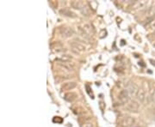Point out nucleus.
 <instances>
[{
    "label": "nucleus",
    "instance_id": "1",
    "mask_svg": "<svg viewBox=\"0 0 155 127\" xmlns=\"http://www.w3.org/2000/svg\"><path fill=\"white\" fill-rule=\"evenodd\" d=\"M79 30L81 32L83 36L85 38H90L94 34L93 28L90 24H84L82 27H79Z\"/></svg>",
    "mask_w": 155,
    "mask_h": 127
},
{
    "label": "nucleus",
    "instance_id": "12",
    "mask_svg": "<svg viewBox=\"0 0 155 127\" xmlns=\"http://www.w3.org/2000/svg\"><path fill=\"white\" fill-rule=\"evenodd\" d=\"M137 99L140 101H144V99H145V94H144V92H143V90L142 89H139V92H138V94H137Z\"/></svg>",
    "mask_w": 155,
    "mask_h": 127
},
{
    "label": "nucleus",
    "instance_id": "13",
    "mask_svg": "<svg viewBox=\"0 0 155 127\" xmlns=\"http://www.w3.org/2000/svg\"><path fill=\"white\" fill-rule=\"evenodd\" d=\"M84 15H85V16H89V9H88V8L86 7V5H84V7L81 9V10H80Z\"/></svg>",
    "mask_w": 155,
    "mask_h": 127
},
{
    "label": "nucleus",
    "instance_id": "7",
    "mask_svg": "<svg viewBox=\"0 0 155 127\" xmlns=\"http://www.w3.org/2000/svg\"><path fill=\"white\" fill-rule=\"evenodd\" d=\"M77 86V84H76V82H66V83H64L63 85H62V87H61V90H72V89H73L75 87Z\"/></svg>",
    "mask_w": 155,
    "mask_h": 127
},
{
    "label": "nucleus",
    "instance_id": "2",
    "mask_svg": "<svg viewBox=\"0 0 155 127\" xmlns=\"http://www.w3.org/2000/svg\"><path fill=\"white\" fill-rule=\"evenodd\" d=\"M135 120L132 117H125L121 121V126L122 127H131L135 126Z\"/></svg>",
    "mask_w": 155,
    "mask_h": 127
},
{
    "label": "nucleus",
    "instance_id": "18",
    "mask_svg": "<svg viewBox=\"0 0 155 127\" xmlns=\"http://www.w3.org/2000/svg\"><path fill=\"white\" fill-rule=\"evenodd\" d=\"M153 100L155 101V91L154 92V95H153Z\"/></svg>",
    "mask_w": 155,
    "mask_h": 127
},
{
    "label": "nucleus",
    "instance_id": "3",
    "mask_svg": "<svg viewBox=\"0 0 155 127\" xmlns=\"http://www.w3.org/2000/svg\"><path fill=\"white\" fill-rule=\"evenodd\" d=\"M59 34H61V36L63 38H68V37H71L72 34H73V31L71 28H66V27H63L60 28L59 30Z\"/></svg>",
    "mask_w": 155,
    "mask_h": 127
},
{
    "label": "nucleus",
    "instance_id": "5",
    "mask_svg": "<svg viewBox=\"0 0 155 127\" xmlns=\"http://www.w3.org/2000/svg\"><path fill=\"white\" fill-rule=\"evenodd\" d=\"M127 90H128V92L129 93V95H133V96H136L137 94H138V92H139V88H138L137 86H136L135 84H134V83L129 84V85L128 86V88H127Z\"/></svg>",
    "mask_w": 155,
    "mask_h": 127
},
{
    "label": "nucleus",
    "instance_id": "8",
    "mask_svg": "<svg viewBox=\"0 0 155 127\" xmlns=\"http://www.w3.org/2000/svg\"><path fill=\"white\" fill-rule=\"evenodd\" d=\"M77 94L74 93V92H69V93H66L64 96V99L69 102H72L76 98H77Z\"/></svg>",
    "mask_w": 155,
    "mask_h": 127
},
{
    "label": "nucleus",
    "instance_id": "15",
    "mask_svg": "<svg viewBox=\"0 0 155 127\" xmlns=\"http://www.w3.org/2000/svg\"><path fill=\"white\" fill-rule=\"evenodd\" d=\"M53 121L54 123H62L63 120H62V118H60V117H54L53 120Z\"/></svg>",
    "mask_w": 155,
    "mask_h": 127
},
{
    "label": "nucleus",
    "instance_id": "6",
    "mask_svg": "<svg viewBox=\"0 0 155 127\" xmlns=\"http://www.w3.org/2000/svg\"><path fill=\"white\" fill-rule=\"evenodd\" d=\"M126 108L130 111V112H134V113H137L138 109H139V105L135 102V101H132L129 104L127 105Z\"/></svg>",
    "mask_w": 155,
    "mask_h": 127
},
{
    "label": "nucleus",
    "instance_id": "9",
    "mask_svg": "<svg viewBox=\"0 0 155 127\" xmlns=\"http://www.w3.org/2000/svg\"><path fill=\"white\" fill-rule=\"evenodd\" d=\"M84 5L85 4L82 2H80V1H72V2H71V6L72 8L76 9L81 10V9L84 7Z\"/></svg>",
    "mask_w": 155,
    "mask_h": 127
},
{
    "label": "nucleus",
    "instance_id": "10",
    "mask_svg": "<svg viewBox=\"0 0 155 127\" xmlns=\"http://www.w3.org/2000/svg\"><path fill=\"white\" fill-rule=\"evenodd\" d=\"M71 46L72 47V49H73V50H77L78 52H79V51L83 52V51H85V47L84 46H82L81 44L77 43V42H72V43L71 44Z\"/></svg>",
    "mask_w": 155,
    "mask_h": 127
},
{
    "label": "nucleus",
    "instance_id": "11",
    "mask_svg": "<svg viewBox=\"0 0 155 127\" xmlns=\"http://www.w3.org/2000/svg\"><path fill=\"white\" fill-rule=\"evenodd\" d=\"M59 13L62 14L63 16H68V17H75V14L73 12H72L71 10L69 9H62L59 10Z\"/></svg>",
    "mask_w": 155,
    "mask_h": 127
},
{
    "label": "nucleus",
    "instance_id": "20",
    "mask_svg": "<svg viewBox=\"0 0 155 127\" xmlns=\"http://www.w3.org/2000/svg\"><path fill=\"white\" fill-rule=\"evenodd\" d=\"M153 27H154V28H155V22L154 23V24H153Z\"/></svg>",
    "mask_w": 155,
    "mask_h": 127
},
{
    "label": "nucleus",
    "instance_id": "16",
    "mask_svg": "<svg viewBox=\"0 0 155 127\" xmlns=\"http://www.w3.org/2000/svg\"><path fill=\"white\" fill-rule=\"evenodd\" d=\"M98 105H99V108H100V110L103 112L104 111V109H105V103L103 102V101H101L99 103H98Z\"/></svg>",
    "mask_w": 155,
    "mask_h": 127
},
{
    "label": "nucleus",
    "instance_id": "4",
    "mask_svg": "<svg viewBox=\"0 0 155 127\" xmlns=\"http://www.w3.org/2000/svg\"><path fill=\"white\" fill-rule=\"evenodd\" d=\"M119 100L122 103H127L129 100V93L128 92L127 89L122 90L119 94Z\"/></svg>",
    "mask_w": 155,
    "mask_h": 127
},
{
    "label": "nucleus",
    "instance_id": "17",
    "mask_svg": "<svg viewBox=\"0 0 155 127\" xmlns=\"http://www.w3.org/2000/svg\"><path fill=\"white\" fill-rule=\"evenodd\" d=\"M83 127H92L91 124H85V126H83Z\"/></svg>",
    "mask_w": 155,
    "mask_h": 127
},
{
    "label": "nucleus",
    "instance_id": "19",
    "mask_svg": "<svg viewBox=\"0 0 155 127\" xmlns=\"http://www.w3.org/2000/svg\"><path fill=\"white\" fill-rule=\"evenodd\" d=\"M150 61L152 62V63H153V64H154L155 65V61H153V60H150Z\"/></svg>",
    "mask_w": 155,
    "mask_h": 127
},
{
    "label": "nucleus",
    "instance_id": "14",
    "mask_svg": "<svg viewBox=\"0 0 155 127\" xmlns=\"http://www.w3.org/2000/svg\"><path fill=\"white\" fill-rule=\"evenodd\" d=\"M85 88H86V92H87V94L92 98V99H94V95H93V94H92V92H91V88H90V86L88 85V84H86L85 85Z\"/></svg>",
    "mask_w": 155,
    "mask_h": 127
}]
</instances>
